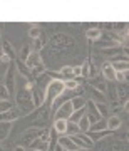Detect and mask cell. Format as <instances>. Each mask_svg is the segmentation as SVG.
I'll return each mask as SVG.
<instances>
[{
  "label": "cell",
  "instance_id": "cell-7",
  "mask_svg": "<svg viewBox=\"0 0 129 151\" xmlns=\"http://www.w3.org/2000/svg\"><path fill=\"white\" fill-rule=\"evenodd\" d=\"M39 134H40V129H39V128H29V129H25L20 134V145L29 148V145H30L35 138H39Z\"/></svg>",
  "mask_w": 129,
  "mask_h": 151
},
{
  "label": "cell",
  "instance_id": "cell-19",
  "mask_svg": "<svg viewBox=\"0 0 129 151\" xmlns=\"http://www.w3.org/2000/svg\"><path fill=\"white\" fill-rule=\"evenodd\" d=\"M99 54L104 55V57H118V55L123 54V47L118 45V47H109V49H101Z\"/></svg>",
  "mask_w": 129,
  "mask_h": 151
},
{
  "label": "cell",
  "instance_id": "cell-1",
  "mask_svg": "<svg viewBox=\"0 0 129 151\" xmlns=\"http://www.w3.org/2000/svg\"><path fill=\"white\" fill-rule=\"evenodd\" d=\"M50 108L42 104L40 108H35L32 113H29L25 116L27 123H30V128H39V129H44V128H49V123H50Z\"/></svg>",
  "mask_w": 129,
  "mask_h": 151
},
{
  "label": "cell",
  "instance_id": "cell-9",
  "mask_svg": "<svg viewBox=\"0 0 129 151\" xmlns=\"http://www.w3.org/2000/svg\"><path fill=\"white\" fill-rule=\"evenodd\" d=\"M72 113H74L72 104H70V101H67V103H64L57 111H54V119H69Z\"/></svg>",
  "mask_w": 129,
  "mask_h": 151
},
{
  "label": "cell",
  "instance_id": "cell-17",
  "mask_svg": "<svg viewBox=\"0 0 129 151\" xmlns=\"http://www.w3.org/2000/svg\"><path fill=\"white\" fill-rule=\"evenodd\" d=\"M42 59H40V55L37 54V52H30V55L27 57V60H25V65H27L29 69H37L39 65H42Z\"/></svg>",
  "mask_w": 129,
  "mask_h": 151
},
{
  "label": "cell",
  "instance_id": "cell-33",
  "mask_svg": "<svg viewBox=\"0 0 129 151\" xmlns=\"http://www.w3.org/2000/svg\"><path fill=\"white\" fill-rule=\"evenodd\" d=\"M77 126H79V131H81V133H87V131H89L91 123H89V119L86 118V114H84V116L77 121Z\"/></svg>",
  "mask_w": 129,
  "mask_h": 151
},
{
  "label": "cell",
  "instance_id": "cell-12",
  "mask_svg": "<svg viewBox=\"0 0 129 151\" xmlns=\"http://www.w3.org/2000/svg\"><path fill=\"white\" fill-rule=\"evenodd\" d=\"M57 145H59L64 151H77V150H79V148L74 145V141L70 139L67 134H64V136H60V138H57Z\"/></svg>",
  "mask_w": 129,
  "mask_h": 151
},
{
  "label": "cell",
  "instance_id": "cell-32",
  "mask_svg": "<svg viewBox=\"0 0 129 151\" xmlns=\"http://www.w3.org/2000/svg\"><path fill=\"white\" fill-rule=\"evenodd\" d=\"M64 87H65V91H77L79 89V81L77 79H65Z\"/></svg>",
  "mask_w": 129,
  "mask_h": 151
},
{
  "label": "cell",
  "instance_id": "cell-26",
  "mask_svg": "<svg viewBox=\"0 0 129 151\" xmlns=\"http://www.w3.org/2000/svg\"><path fill=\"white\" fill-rule=\"evenodd\" d=\"M89 96H91V101H94V103H108V97H106V94H102V92L96 91V89H89Z\"/></svg>",
  "mask_w": 129,
  "mask_h": 151
},
{
  "label": "cell",
  "instance_id": "cell-28",
  "mask_svg": "<svg viewBox=\"0 0 129 151\" xmlns=\"http://www.w3.org/2000/svg\"><path fill=\"white\" fill-rule=\"evenodd\" d=\"M96 108H97V113H99V116L102 119L111 116V109H109L108 103H96Z\"/></svg>",
  "mask_w": 129,
  "mask_h": 151
},
{
  "label": "cell",
  "instance_id": "cell-30",
  "mask_svg": "<svg viewBox=\"0 0 129 151\" xmlns=\"http://www.w3.org/2000/svg\"><path fill=\"white\" fill-rule=\"evenodd\" d=\"M102 129H108L106 119H99L97 123H94V124H91V126H89V131H91V133H96V131H102Z\"/></svg>",
  "mask_w": 129,
  "mask_h": 151
},
{
  "label": "cell",
  "instance_id": "cell-4",
  "mask_svg": "<svg viewBox=\"0 0 129 151\" xmlns=\"http://www.w3.org/2000/svg\"><path fill=\"white\" fill-rule=\"evenodd\" d=\"M15 103L17 106L15 108L20 111L22 114H29L34 111V104H32V99H30V91H27V89H24V87H20V89H15Z\"/></svg>",
  "mask_w": 129,
  "mask_h": 151
},
{
  "label": "cell",
  "instance_id": "cell-20",
  "mask_svg": "<svg viewBox=\"0 0 129 151\" xmlns=\"http://www.w3.org/2000/svg\"><path fill=\"white\" fill-rule=\"evenodd\" d=\"M89 138H91L94 143H97V141H101V139H104V138H108V136H111L113 133L109 129H102V131H96V133H91V131H87L86 133Z\"/></svg>",
  "mask_w": 129,
  "mask_h": 151
},
{
  "label": "cell",
  "instance_id": "cell-14",
  "mask_svg": "<svg viewBox=\"0 0 129 151\" xmlns=\"http://www.w3.org/2000/svg\"><path fill=\"white\" fill-rule=\"evenodd\" d=\"M106 124H108V129L111 133H116V131L123 126V119L119 118L118 114H111L108 119H106Z\"/></svg>",
  "mask_w": 129,
  "mask_h": 151
},
{
  "label": "cell",
  "instance_id": "cell-31",
  "mask_svg": "<svg viewBox=\"0 0 129 151\" xmlns=\"http://www.w3.org/2000/svg\"><path fill=\"white\" fill-rule=\"evenodd\" d=\"M70 104H72V109H74V111H77V109H81V108H84V106H86V99H84V97L75 96V97H72V99H70Z\"/></svg>",
  "mask_w": 129,
  "mask_h": 151
},
{
  "label": "cell",
  "instance_id": "cell-44",
  "mask_svg": "<svg viewBox=\"0 0 129 151\" xmlns=\"http://www.w3.org/2000/svg\"><path fill=\"white\" fill-rule=\"evenodd\" d=\"M89 64H91V59H87L84 64L81 65V69H82V76L84 77H87V70H89Z\"/></svg>",
  "mask_w": 129,
  "mask_h": 151
},
{
  "label": "cell",
  "instance_id": "cell-35",
  "mask_svg": "<svg viewBox=\"0 0 129 151\" xmlns=\"http://www.w3.org/2000/svg\"><path fill=\"white\" fill-rule=\"evenodd\" d=\"M60 77H62V81H65V79H74V76H72V67L70 65H64L62 69H60Z\"/></svg>",
  "mask_w": 129,
  "mask_h": 151
},
{
  "label": "cell",
  "instance_id": "cell-37",
  "mask_svg": "<svg viewBox=\"0 0 129 151\" xmlns=\"http://www.w3.org/2000/svg\"><path fill=\"white\" fill-rule=\"evenodd\" d=\"M30 52H32V50H30V44H24L22 49H20V60L22 62L27 60V57L30 55Z\"/></svg>",
  "mask_w": 129,
  "mask_h": 151
},
{
  "label": "cell",
  "instance_id": "cell-22",
  "mask_svg": "<svg viewBox=\"0 0 129 151\" xmlns=\"http://www.w3.org/2000/svg\"><path fill=\"white\" fill-rule=\"evenodd\" d=\"M86 37H87V40H89V42H97V40L102 37V30L99 27L89 29V30H86Z\"/></svg>",
  "mask_w": 129,
  "mask_h": 151
},
{
  "label": "cell",
  "instance_id": "cell-38",
  "mask_svg": "<svg viewBox=\"0 0 129 151\" xmlns=\"http://www.w3.org/2000/svg\"><path fill=\"white\" fill-rule=\"evenodd\" d=\"M113 30L116 34H123L128 30V24L126 22H116V24H113Z\"/></svg>",
  "mask_w": 129,
  "mask_h": 151
},
{
  "label": "cell",
  "instance_id": "cell-50",
  "mask_svg": "<svg viewBox=\"0 0 129 151\" xmlns=\"http://www.w3.org/2000/svg\"><path fill=\"white\" fill-rule=\"evenodd\" d=\"M0 40H2V32H0Z\"/></svg>",
  "mask_w": 129,
  "mask_h": 151
},
{
  "label": "cell",
  "instance_id": "cell-25",
  "mask_svg": "<svg viewBox=\"0 0 129 151\" xmlns=\"http://www.w3.org/2000/svg\"><path fill=\"white\" fill-rule=\"evenodd\" d=\"M49 148V143L47 141H42L39 139V138H35V139L29 145V150H37V151H47Z\"/></svg>",
  "mask_w": 129,
  "mask_h": 151
},
{
  "label": "cell",
  "instance_id": "cell-3",
  "mask_svg": "<svg viewBox=\"0 0 129 151\" xmlns=\"http://www.w3.org/2000/svg\"><path fill=\"white\" fill-rule=\"evenodd\" d=\"M64 91H65L64 81H62V79H52L50 84L47 86V89L44 91V104L50 108V104L54 103V99L59 97Z\"/></svg>",
  "mask_w": 129,
  "mask_h": 151
},
{
  "label": "cell",
  "instance_id": "cell-16",
  "mask_svg": "<svg viewBox=\"0 0 129 151\" xmlns=\"http://www.w3.org/2000/svg\"><path fill=\"white\" fill-rule=\"evenodd\" d=\"M50 81H52V79H50V76H49L47 70H45L44 74H40L39 77H35L34 84H35V87H39L40 91H45V89H47V86L50 84Z\"/></svg>",
  "mask_w": 129,
  "mask_h": 151
},
{
  "label": "cell",
  "instance_id": "cell-21",
  "mask_svg": "<svg viewBox=\"0 0 129 151\" xmlns=\"http://www.w3.org/2000/svg\"><path fill=\"white\" fill-rule=\"evenodd\" d=\"M91 87L92 89H96V91H99V92H102V94H106V91H108L106 81L101 79V77H94V79L91 81Z\"/></svg>",
  "mask_w": 129,
  "mask_h": 151
},
{
  "label": "cell",
  "instance_id": "cell-15",
  "mask_svg": "<svg viewBox=\"0 0 129 151\" xmlns=\"http://www.w3.org/2000/svg\"><path fill=\"white\" fill-rule=\"evenodd\" d=\"M101 72H102V79L104 81L114 82V79H116V70L113 69V65L109 64V62H104V65L101 67Z\"/></svg>",
  "mask_w": 129,
  "mask_h": 151
},
{
  "label": "cell",
  "instance_id": "cell-13",
  "mask_svg": "<svg viewBox=\"0 0 129 151\" xmlns=\"http://www.w3.org/2000/svg\"><path fill=\"white\" fill-rule=\"evenodd\" d=\"M30 99H32L34 109H35V108H40V106L44 104V91H40L39 87L34 86L32 91H30Z\"/></svg>",
  "mask_w": 129,
  "mask_h": 151
},
{
  "label": "cell",
  "instance_id": "cell-27",
  "mask_svg": "<svg viewBox=\"0 0 129 151\" xmlns=\"http://www.w3.org/2000/svg\"><path fill=\"white\" fill-rule=\"evenodd\" d=\"M109 64L113 65V69L116 70V72H123V70L129 69V62L128 60H111Z\"/></svg>",
  "mask_w": 129,
  "mask_h": 151
},
{
  "label": "cell",
  "instance_id": "cell-5",
  "mask_svg": "<svg viewBox=\"0 0 129 151\" xmlns=\"http://www.w3.org/2000/svg\"><path fill=\"white\" fill-rule=\"evenodd\" d=\"M15 77H17V70H15V62L14 60H10V64H9V67H7L5 74H4V81H2V84L7 87V91H9V94H14L15 92Z\"/></svg>",
  "mask_w": 129,
  "mask_h": 151
},
{
  "label": "cell",
  "instance_id": "cell-34",
  "mask_svg": "<svg viewBox=\"0 0 129 151\" xmlns=\"http://www.w3.org/2000/svg\"><path fill=\"white\" fill-rule=\"evenodd\" d=\"M84 114H86V106H84V108H81V109H77V111H74V113L70 114V118L67 119V121H70V123H77V121H79Z\"/></svg>",
  "mask_w": 129,
  "mask_h": 151
},
{
  "label": "cell",
  "instance_id": "cell-45",
  "mask_svg": "<svg viewBox=\"0 0 129 151\" xmlns=\"http://www.w3.org/2000/svg\"><path fill=\"white\" fill-rule=\"evenodd\" d=\"M72 76H74V79H75V77H81V76H82L81 65H75V67H72Z\"/></svg>",
  "mask_w": 129,
  "mask_h": 151
},
{
  "label": "cell",
  "instance_id": "cell-43",
  "mask_svg": "<svg viewBox=\"0 0 129 151\" xmlns=\"http://www.w3.org/2000/svg\"><path fill=\"white\" fill-rule=\"evenodd\" d=\"M9 64H10V59H9L7 55H4V57L0 59V72H2V70L5 72V70H7V67H9Z\"/></svg>",
  "mask_w": 129,
  "mask_h": 151
},
{
  "label": "cell",
  "instance_id": "cell-51",
  "mask_svg": "<svg viewBox=\"0 0 129 151\" xmlns=\"http://www.w3.org/2000/svg\"><path fill=\"white\" fill-rule=\"evenodd\" d=\"M29 151H37V150H29Z\"/></svg>",
  "mask_w": 129,
  "mask_h": 151
},
{
  "label": "cell",
  "instance_id": "cell-36",
  "mask_svg": "<svg viewBox=\"0 0 129 151\" xmlns=\"http://www.w3.org/2000/svg\"><path fill=\"white\" fill-rule=\"evenodd\" d=\"M77 133H81L77 123H70V121H67V129H65V134H67V136H74V134H77Z\"/></svg>",
  "mask_w": 129,
  "mask_h": 151
},
{
  "label": "cell",
  "instance_id": "cell-41",
  "mask_svg": "<svg viewBox=\"0 0 129 151\" xmlns=\"http://www.w3.org/2000/svg\"><path fill=\"white\" fill-rule=\"evenodd\" d=\"M39 139L42 141H47L50 139V128H44V129H40V134H39Z\"/></svg>",
  "mask_w": 129,
  "mask_h": 151
},
{
  "label": "cell",
  "instance_id": "cell-39",
  "mask_svg": "<svg viewBox=\"0 0 129 151\" xmlns=\"http://www.w3.org/2000/svg\"><path fill=\"white\" fill-rule=\"evenodd\" d=\"M0 101H10V94L2 82H0Z\"/></svg>",
  "mask_w": 129,
  "mask_h": 151
},
{
  "label": "cell",
  "instance_id": "cell-42",
  "mask_svg": "<svg viewBox=\"0 0 129 151\" xmlns=\"http://www.w3.org/2000/svg\"><path fill=\"white\" fill-rule=\"evenodd\" d=\"M12 108H14V104L10 101H0V113H5V111H9Z\"/></svg>",
  "mask_w": 129,
  "mask_h": 151
},
{
  "label": "cell",
  "instance_id": "cell-10",
  "mask_svg": "<svg viewBox=\"0 0 129 151\" xmlns=\"http://www.w3.org/2000/svg\"><path fill=\"white\" fill-rule=\"evenodd\" d=\"M72 97H75V96H72V92H70V91H64L59 97H55V99H54V103L50 104V113L57 111V109H59L60 106H62V104L67 103V101H70Z\"/></svg>",
  "mask_w": 129,
  "mask_h": 151
},
{
  "label": "cell",
  "instance_id": "cell-47",
  "mask_svg": "<svg viewBox=\"0 0 129 151\" xmlns=\"http://www.w3.org/2000/svg\"><path fill=\"white\" fill-rule=\"evenodd\" d=\"M0 151H7V148L4 146V143H0Z\"/></svg>",
  "mask_w": 129,
  "mask_h": 151
},
{
  "label": "cell",
  "instance_id": "cell-2",
  "mask_svg": "<svg viewBox=\"0 0 129 151\" xmlns=\"http://www.w3.org/2000/svg\"><path fill=\"white\" fill-rule=\"evenodd\" d=\"M92 150H96V151H128V141L116 139L111 134L108 138H104V139L94 143Z\"/></svg>",
  "mask_w": 129,
  "mask_h": 151
},
{
  "label": "cell",
  "instance_id": "cell-29",
  "mask_svg": "<svg viewBox=\"0 0 129 151\" xmlns=\"http://www.w3.org/2000/svg\"><path fill=\"white\" fill-rule=\"evenodd\" d=\"M40 34H42V29H40V25H37V24H32V25H30V29H29V37L32 39V40H35V39L40 37Z\"/></svg>",
  "mask_w": 129,
  "mask_h": 151
},
{
  "label": "cell",
  "instance_id": "cell-24",
  "mask_svg": "<svg viewBox=\"0 0 129 151\" xmlns=\"http://www.w3.org/2000/svg\"><path fill=\"white\" fill-rule=\"evenodd\" d=\"M12 126H14V123H0V143L9 138V134L12 131Z\"/></svg>",
  "mask_w": 129,
  "mask_h": 151
},
{
  "label": "cell",
  "instance_id": "cell-48",
  "mask_svg": "<svg viewBox=\"0 0 129 151\" xmlns=\"http://www.w3.org/2000/svg\"><path fill=\"white\" fill-rule=\"evenodd\" d=\"M77 151H92V150H81V148H79Z\"/></svg>",
  "mask_w": 129,
  "mask_h": 151
},
{
  "label": "cell",
  "instance_id": "cell-23",
  "mask_svg": "<svg viewBox=\"0 0 129 151\" xmlns=\"http://www.w3.org/2000/svg\"><path fill=\"white\" fill-rule=\"evenodd\" d=\"M2 54L7 55L10 60H15V50H14V47H12V44L9 42V40H4V44H2Z\"/></svg>",
  "mask_w": 129,
  "mask_h": 151
},
{
  "label": "cell",
  "instance_id": "cell-8",
  "mask_svg": "<svg viewBox=\"0 0 129 151\" xmlns=\"http://www.w3.org/2000/svg\"><path fill=\"white\" fill-rule=\"evenodd\" d=\"M15 62V69L19 70L17 74L20 76V77H24L25 81H29V82H34V77H32V70L29 69L27 65H25V62H22L20 59H15L14 60Z\"/></svg>",
  "mask_w": 129,
  "mask_h": 151
},
{
  "label": "cell",
  "instance_id": "cell-49",
  "mask_svg": "<svg viewBox=\"0 0 129 151\" xmlns=\"http://www.w3.org/2000/svg\"><path fill=\"white\" fill-rule=\"evenodd\" d=\"M2 57H4V54H2V50H0V59H2Z\"/></svg>",
  "mask_w": 129,
  "mask_h": 151
},
{
  "label": "cell",
  "instance_id": "cell-11",
  "mask_svg": "<svg viewBox=\"0 0 129 151\" xmlns=\"http://www.w3.org/2000/svg\"><path fill=\"white\" fill-rule=\"evenodd\" d=\"M20 114L22 113L17 108H12L9 111H5V113H0V123H14V121H17L20 118Z\"/></svg>",
  "mask_w": 129,
  "mask_h": 151
},
{
  "label": "cell",
  "instance_id": "cell-46",
  "mask_svg": "<svg viewBox=\"0 0 129 151\" xmlns=\"http://www.w3.org/2000/svg\"><path fill=\"white\" fill-rule=\"evenodd\" d=\"M14 151H29L25 146H22V145H17L15 148H14Z\"/></svg>",
  "mask_w": 129,
  "mask_h": 151
},
{
  "label": "cell",
  "instance_id": "cell-6",
  "mask_svg": "<svg viewBox=\"0 0 129 151\" xmlns=\"http://www.w3.org/2000/svg\"><path fill=\"white\" fill-rule=\"evenodd\" d=\"M70 139L74 141V145L81 150H92L94 148V141L86 134V133H77L74 136H69Z\"/></svg>",
  "mask_w": 129,
  "mask_h": 151
},
{
  "label": "cell",
  "instance_id": "cell-18",
  "mask_svg": "<svg viewBox=\"0 0 129 151\" xmlns=\"http://www.w3.org/2000/svg\"><path fill=\"white\" fill-rule=\"evenodd\" d=\"M50 129L54 131L55 134L59 136H64L65 134V129H67V119H54V124Z\"/></svg>",
  "mask_w": 129,
  "mask_h": 151
},
{
  "label": "cell",
  "instance_id": "cell-40",
  "mask_svg": "<svg viewBox=\"0 0 129 151\" xmlns=\"http://www.w3.org/2000/svg\"><path fill=\"white\" fill-rule=\"evenodd\" d=\"M128 76H129L128 70H123V72H116V79H114V81H118L119 84H123V82H128Z\"/></svg>",
  "mask_w": 129,
  "mask_h": 151
}]
</instances>
